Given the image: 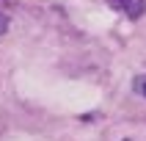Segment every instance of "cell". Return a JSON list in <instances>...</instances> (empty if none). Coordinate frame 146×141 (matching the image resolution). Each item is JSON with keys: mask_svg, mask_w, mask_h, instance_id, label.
Here are the masks:
<instances>
[{"mask_svg": "<svg viewBox=\"0 0 146 141\" xmlns=\"http://www.w3.org/2000/svg\"><path fill=\"white\" fill-rule=\"evenodd\" d=\"M6 31V17H0V33Z\"/></svg>", "mask_w": 146, "mask_h": 141, "instance_id": "3957f363", "label": "cell"}, {"mask_svg": "<svg viewBox=\"0 0 146 141\" xmlns=\"http://www.w3.org/2000/svg\"><path fill=\"white\" fill-rule=\"evenodd\" d=\"M108 6L119 14H124L127 19H141L146 11V0H108Z\"/></svg>", "mask_w": 146, "mask_h": 141, "instance_id": "6da1fadb", "label": "cell"}, {"mask_svg": "<svg viewBox=\"0 0 146 141\" xmlns=\"http://www.w3.org/2000/svg\"><path fill=\"white\" fill-rule=\"evenodd\" d=\"M135 91H138L141 97L146 100V75H141V78H135Z\"/></svg>", "mask_w": 146, "mask_h": 141, "instance_id": "7a4b0ae2", "label": "cell"}]
</instances>
